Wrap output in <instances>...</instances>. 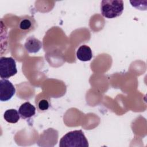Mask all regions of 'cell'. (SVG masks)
I'll return each instance as SVG.
<instances>
[{"instance_id": "1", "label": "cell", "mask_w": 147, "mask_h": 147, "mask_svg": "<svg viewBox=\"0 0 147 147\" xmlns=\"http://www.w3.org/2000/svg\"><path fill=\"white\" fill-rule=\"evenodd\" d=\"M60 147H88V142L81 130L69 131L60 140Z\"/></svg>"}, {"instance_id": "2", "label": "cell", "mask_w": 147, "mask_h": 147, "mask_svg": "<svg viewBox=\"0 0 147 147\" xmlns=\"http://www.w3.org/2000/svg\"><path fill=\"white\" fill-rule=\"evenodd\" d=\"M123 9V2L122 0H103L101 2L102 14L107 18H114L121 16Z\"/></svg>"}, {"instance_id": "3", "label": "cell", "mask_w": 147, "mask_h": 147, "mask_svg": "<svg viewBox=\"0 0 147 147\" xmlns=\"http://www.w3.org/2000/svg\"><path fill=\"white\" fill-rule=\"evenodd\" d=\"M17 72L16 63L11 57H0V77L2 79L9 78Z\"/></svg>"}, {"instance_id": "4", "label": "cell", "mask_w": 147, "mask_h": 147, "mask_svg": "<svg viewBox=\"0 0 147 147\" xmlns=\"http://www.w3.org/2000/svg\"><path fill=\"white\" fill-rule=\"evenodd\" d=\"M16 89L13 84L6 79L0 80V100L6 102L9 100L15 94Z\"/></svg>"}, {"instance_id": "5", "label": "cell", "mask_w": 147, "mask_h": 147, "mask_svg": "<svg viewBox=\"0 0 147 147\" xmlns=\"http://www.w3.org/2000/svg\"><path fill=\"white\" fill-rule=\"evenodd\" d=\"M24 47L29 53H35L38 52L41 49L42 44L38 39L34 37L30 36L26 39Z\"/></svg>"}, {"instance_id": "6", "label": "cell", "mask_w": 147, "mask_h": 147, "mask_svg": "<svg viewBox=\"0 0 147 147\" xmlns=\"http://www.w3.org/2000/svg\"><path fill=\"white\" fill-rule=\"evenodd\" d=\"M19 114L23 119H28L33 117L36 113V108L30 102L22 103L18 109Z\"/></svg>"}, {"instance_id": "7", "label": "cell", "mask_w": 147, "mask_h": 147, "mask_svg": "<svg viewBox=\"0 0 147 147\" xmlns=\"http://www.w3.org/2000/svg\"><path fill=\"white\" fill-rule=\"evenodd\" d=\"M77 58L82 61H90L92 57V53L91 48L86 45H81L76 52Z\"/></svg>"}, {"instance_id": "8", "label": "cell", "mask_w": 147, "mask_h": 147, "mask_svg": "<svg viewBox=\"0 0 147 147\" xmlns=\"http://www.w3.org/2000/svg\"><path fill=\"white\" fill-rule=\"evenodd\" d=\"M3 118L9 123H16L19 121L20 115L19 112L16 109H8L4 113Z\"/></svg>"}, {"instance_id": "9", "label": "cell", "mask_w": 147, "mask_h": 147, "mask_svg": "<svg viewBox=\"0 0 147 147\" xmlns=\"http://www.w3.org/2000/svg\"><path fill=\"white\" fill-rule=\"evenodd\" d=\"M32 26V22L29 19H23L21 20V21L20 22L19 27L21 29L23 30H28L30 29V28Z\"/></svg>"}, {"instance_id": "10", "label": "cell", "mask_w": 147, "mask_h": 147, "mask_svg": "<svg viewBox=\"0 0 147 147\" xmlns=\"http://www.w3.org/2000/svg\"><path fill=\"white\" fill-rule=\"evenodd\" d=\"M38 106L40 110H42V111L47 110L49 107V102L48 100H47L45 99H42L39 101Z\"/></svg>"}]
</instances>
